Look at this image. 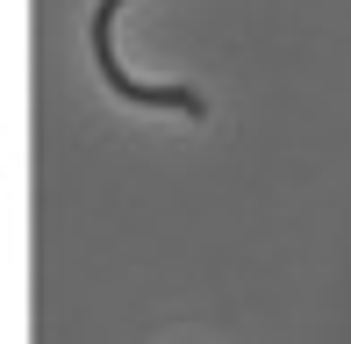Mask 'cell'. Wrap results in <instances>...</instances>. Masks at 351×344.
Listing matches in <instances>:
<instances>
[{
	"instance_id": "cell-1",
	"label": "cell",
	"mask_w": 351,
	"mask_h": 344,
	"mask_svg": "<svg viewBox=\"0 0 351 344\" xmlns=\"http://www.w3.org/2000/svg\"><path fill=\"white\" fill-rule=\"evenodd\" d=\"M130 8V0H101L93 8V58H101V79L122 93V101H136V108H180V115H208V101H201L194 86H143V79H130L122 72V58H115V14Z\"/></svg>"
}]
</instances>
